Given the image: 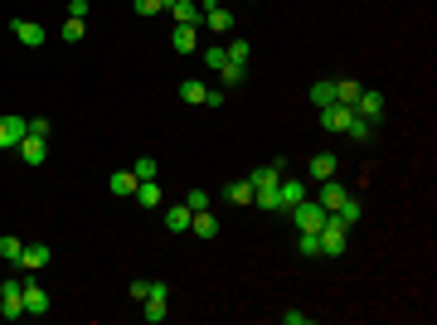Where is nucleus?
I'll list each match as a JSON object with an SVG mask.
<instances>
[{
    "mask_svg": "<svg viewBox=\"0 0 437 325\" xmlns=\"http://www.w3.org/2000/svg\"><path fill=\"white\" fill-rule=\"evenodd\" d=\"M0 316H5V321H20V316H25V277H5V282H0Z\"/></svg>",
    "mask_w": 437,
    "mask_h": 325,
    "instance_id": "1",
    "label": "nucleus"
},
{
    "mask_svg": "<svg viewBox=\"0 0 437 325\" xmlns=\"http://www.w3.org/2000/svg\"><path fill=\"white\" fill-rule=\"evenodd\" d=\"M287 214H292V223H297V228H311V233H321V223L330 218V209L321 204V199H311V194H306V199H301V204H292Z\"/></svg>",
    "mask_w": 437,
    "mask_h": 325,
    "instance_id": "2",
    "label": "nucleus"
},
{
    "mask_svg": "<svg viewBox=\"0 0 437 325\" xmlns=\"http://www.w3.org/2000/svg\"><path fill=\"white\" fill-rule=\"evenodd\" d=\"M345 243H350V228L330 214L326 223H321V257H340V252H345Z\"/></svg>",
    "mask_w": 437,
    "mask_h": 325,
    "instance_id": "3",
    "label": "nucleus"
},
{
    "mask_svg": "<svg viewBox=\"0 0 437 325\" xmlns=\"http://www.w3.org/2000/svg\"><path fill=\"white\" fill-rule=\"evenodd\" d=\"M384 107H389V102H384L379 87H359V97H355V117H364V122H374V127H379V122H384Z\"/></svg>",
    "mask_w": 437,
    "mask_h": 325,
    "instance_id": "4",
    "label": "nucleus"
},
{
    "mask_svg": "<svg viewBox=\"0 0 437 325\" xmlns=\"http://www.w3.org/2000/svg\"><path fill=\"white\" fill-rule=\"evenodd\" d=\"M165 301H170V292H165V282H151V297L141 301V316H146L151 325H161L165 316H170V311H165Z\"/></svg>",
    "mask_w": 437,
    "mask_h": 325,
    "instance_id": "5",
    "label": "nucleus"
},
{
    "mask_svg": "<svg viewBox=\"0 0 437 325\" xmlns=\"http://www.w3.org/2000/svg\"><path fill=\"white\" fill-rule=\"evenodd\" d=\"M29 136V117H0V151H15Z\"/></svg>",
    "mask_w": 437,
    "mask_h": 325,
    "instance_id": "6",
    "label": "nucleus"
},
{
    "mask_svg": "<svg viewBox=\"0 0 437 325\" xmlns=\"http://www.w3.org/2000/svg\"><path fill=\"white\" fill-rule=\"evenodd\" d=\"M316 117H321V127H326V132H345V127H350V117H355V107H345V102H330V107H321Z\"/></svg>",
    "mask_w": 437,
    "mask_h": 325,
    "instance_id": "7",
    "label": "nucleus"
},
{
    "mask_svg": "<svg viewBox=\"0 0 437 325\" xmlns=\"http://www.w3.org/2000/svg\"><path fill=\"white\" fill-rule=\"evenodd\" d=\"M306 194H311V185H306V180H287V175H282V185H277V199H282V214H287L292 204H301Z\"/></svg>",
    "mask_w": 437,
    "mask_h": 325,
    "instance_id": "8",
    "label": "nucleus"
},
{
    "mask_svg": "<svg viewBox=\"0 0 437 325\" xmlns=\"http://www.w3.org/2000/svg\"><path fill=\"white\" fill-rule=\"evenodd\" d=\"M10 34H15L25 49H39V44H44V25H34V20H10Z\"/></svg>",
    "mask_w": 437,
    "mask_h": 325,
    "instance_id": "9",
    "label": "nucleus"
},
{
    "mask_svg": "<svg viewBox=\"0 0 437 325\" xmlns=\"http://www.w3.org/2000/svg\"><path fill=\"white\" fill-rule=\"evenodd\" d=\"M15 151H20V161H25V165H44V156H49V146H44V136H34V132H29L25 141L15 146Z\"/></svg>",
    "mask_w": 437,
    "mask_h": 325,
    "instance_id": "10",
    "label": "nucleus"
},
{
    "mask_svg": "<svg viewBox=\"0 0 437 325\" xmlns=\"http://www.w3.org/2000/svg\"><path fill=\"white\" fill-rule=\"evenodd\" d=\"M316 199H321V204H326L330 214H335V209H340V204L350 199V190H345V185H340V180L330 175V180H321V194H316Z\"/></svg>",
    "mask_w": 437,
    "mask_h": 325,
    "instance_id": "11",
    "label": "nucleus"
},
{
    "mask_svg": "<svg viewBox=\"0 0 437 325\" xmlns=\"http://www.w3.org/2000/svg\"><path fill=\"white\" fill-rule=\"evenodd\" d=\"M49 311V297H44V287L34 282V277H25V316H44Z\"/></svg>",
    "mask_w": 437,
    "mask_h": 325,
    "instance_id": "12",
    "label": "nucleus"
},
{
    "mask_svg": "<svg viewBox=\"0 0 437 325\" xmlns=\"http://www.w3.org/2000/svg\"><path fill=\"white\" fill-rule=\"evenodd\" d=\"M132 199H137L141 209H161V204H165V194H161V185H156V180H141Z\"/></svg>",
    "mask_w": 437,
    "mask_h": 325,
    "instance_id": "13",
    "label": "nucleus"
},
{
    "mask_svg": "<svg viewBox=\"0 0 437 325\" xmlns=\"http://www.w3.org/2000/svg\"><path fill=\"white\" fill-rule=\"evenodd\" d=\"M49 257H54V252H49L44 243L25 247V252H20V272H39V267H49Z\"/></svg>",
    "mask_w": 437,
    "mask_h": 325,
    "instance_id": "14",
    "label": "nucleus"
},
{
    "mask_svg": "<svg viewBox=\"0 0 437 325\" xmlns=\"http://www.w3.org/2000/svg\"><path fill=\"white\" fill-rule=\"evenodd\" d=\"M199 25L214 29V34H228V29H233V15H228L223 5H214V10H204V15H199Z\"/></svg>",
    "mask_w": 437,
    "mask_h": 325,
    "instance_id": "15",
    "label": "nucleus"
},
{
    "mask_svg": "<svg viewBox=\"0 0 437 325\" xmlns=\"http://www.w3.org/2000/svg\"><path fill=\"white\" fill-rule=\"evenodd\" d=\"M165 10L175 15V25H199V5L194 0H165Z\"/></svg>",
    "mask_w": 437,
    "mask_h": 325,
    "instance_id": "16",
    "label": "nucleus"
},
{
    "mask_svg": "<svg viewBox=\"0 0 437 325\" xmlns=\"http://www.w3.org/2000/svg\"><path fill=\"white\" fill-rule=\"evenodd\" d=\"M190 209H185V199H180V204H170V209H165V228H170V233H190Z\"/></svg>",
    "mask_w": 437,
    "mask_h": 325,
    "instance_id": "17",
    "label": "nucleus"
},
{
    "mask_svg": "<svg viewBox=\"0 0 437 325\" xmlns=\"http://www.w3.org/2000/svg\"><path fill=\"white\" fill-rule=\"evenodd\" d=\"M137 175H132V165H127V170H112V180H107V190L112 194H137Z\"/></svg>",
    "mask_w": 437,
    "mask_h": 325,
    "instance_id": "18",
    "label": "nucleus"
},
{
    "mask_svg": "<svg viewBox=\"0 0 437 325\" xmlns=\"http://www.w3.org/2000/svg\"><path fill=\"white\" fill-rule=\"evenodd\" d=\"M190 233H194V238H218V218L209 214V209H204V214H194L190 218Z\"/></svg>",
    "mask_w": 437,
    "mask_h": 325,
    "instance_id": "19",
    "label": "nucleus"
},
{
    "mask_svg": "<svg viewBox=\"0 0 437 325\" xmlns=\"http://www.w3.org/2000/svg\"><path fill=\"white\" fill-rule=\"evenodd\" d=\"M330 102H335V82H330V78L311 82V107L321 112V107H330Z\"/></svg>",
    "mask_w": 437,
    "mask_h": 325,
    "instance_id": "20",
    "label": "nucleus"
},
{
    "mask_svg": "<svg viewBox=\"0 0 437 325\" xmlns=\"http://www.w3.org/2000/svg\"><path fill=\"white\" fill-rule=\"evenodd\" d=\"M355 97H359V78H335V102L355 107Z\"/></svg>",
    "mask_w": 437,
    "mask_h": 325,
    "instance_id": "21",
    "label": "nucleus"
},
{
    "mask_svg": "<svg viewBox=\"0 0 437 325\" xmlns=\"http://www.w3.org/2000/svg\"><path fill=\"white\" fill-rule=\"evenodd\" d=\"M170 44H175V54H194V25H175Z\"/></svg>",
    "mask_w": 437,
    "mask_h": 325,
    "instance_id": "22",
    "label": "nucleus"
},
{
    "mask_svg": "<svg viewBox=\"0 0 437 325\" xmlns=\"http://www.w3.org/2000/svg\"><path fill=\"white\" fill-rule=\"evenodd\" d=\"M330 175H335V156H326V151H321V156H311V180L321 185V180H330Z\"/></svg>",
    "mask_w": 437,
    "mask_h": 325,
    "instance_id": "23",
    "label": "nucleus"
},
{
    "mask_svg": "<svg viewBox=\"0 0 437 325\" xmlns=\"http://www.w3.org/2000/svg\"><path fill=\"white\" fill-rule=\"evenodd\" d=\"M218 78H223V87H238V82L248 78V63H233V58H228V63L218 68Z\"/></svg>",
    "mask_w": 437,
    "mask_h": 325,
    "instance_id": "24",
    "label": "nucleus"
},
{
    "mask_svg": "<svg viewBox=\"0 0 437 325\" xmlns=\"http://www.w3.org/2000/svg\"><path fill=\"white\" fill-rule=\"evenodd\" d=\"M204 92H209V87H204L199 78H185V82H180V97H185L190 107H199V102H204Z\"/></svg>",
    "mask_w": 437,
    "mask_h": 325,
    "instance_id": "25",
    "label": "nucleus"
},
{
    "mask_svg": "<svg viewBox=\"0 0 437 325\" xmlns=\"http://www.w3.org/2000/svg\"><path fill=\"white\" fill-rule=\"evenodd\" d=\"M359 214H364V209H359V199H355V194H350V199H345V204L335 209V218H340L345 228H355V223H359Z\"/></svg>",
    "mask_w": 437,
    "mask_h": 325,
    "instance_id": "26",
    "label": "nucleus"
},
{
    "mask_svg": "<svg viewBox=\"0 0 437 325\" xmlns=\"http://www.w3.org/2000/svg\"><path fill=\"white\" fill-rule=\"evenodd\" d=\"M223 199H228V204H253V185H248V180H233V185L223 190Z\"/></svg>",
    "mask_w": 437,
    "mask_h": 325,
    "instance_id": "27",
    "label": "nucleus"
},
{
    "mask_svg": "<svg viewBox=\"0 0 437 325\" xmlns=\"http://www.w3.org/2000/svg\"><path fill=\"white\" fill-rule=\"evenodd\" d=\"M20 252H25V243H20L15 233H5V238H0V257H5V262H15V267H20Z\"/></svg>",
    "mask_w": 437,
    "mask_h": 325,
    "instance_id": "28",
    "label": "nucleus"
},
{
    "mask_svg": "<svg viewBox=\"0 0 437 325\" xmlns=\"http://www.w3.org/2000/svg\"><path fill=\"white\" fill-rule=\"evenodd\" d=\"M297 247H301V257H321V233H311V228H301Z\"/></svg>",
    "mask_w": 437,
    "mask_h": 325,
    "instance_id": "29",
    "label": "nucleus"
},
{
    "mask_svg": "<svg viewBox=\"0 0 437 325\" xmlns=\"http://www.w3.org/2000/svg\"><path fill=\"white\" fill-rule=\"evenodd\" d=\"M345 136H350V141H369V136H374V122H364V117H350Z\"/></svg>",
    "mask_w": 437,
    "mask_h": 325,
    "instance_id": "30",
    "label": "nucleus"
},
{
    "mask_svg": "<svg viewBox=\"0 0 437 325\" xmlns=\"http://www.w3.org/2000/svg\"><path fill=\"white\" fill-rule=\"evenodd\" d=\"M223 49H228V58H233V63H248V58H253V44H248V39H228Z\"/></svg>",
    "mask_w": 437,
    "mask_h": 325,
    "instance_id": "31",
    "label": "nucleus"
},
{
    "mask_svg": "<svg viewBox=\"0 0 437 325\" xmlns=\"http://www.w3.org/2000/svg\"><path fill=\"white\" fill-rule=\"evenodd\" d=\"M132 175H137V180H156V161H151V156H137V161H132Z\"/></svg>",
    "mask_w": 437,
    "mask_h": 325,
    "instance_id": "32",
    "label": "nucleus"
},
{
    "mask_svg": "<svg viewBox=\"0 0 437 325\" xmlns=\"http://www.w3.org/2000/svg\"><path fill=\"white\" fill-rule=\"evenodd\" d=\"M204 63H209V68H223V63H228V49H223V44H209V49H204Z\"/></svg>",
    "mask_w": 437,
    "mask_h": 325,
    "instance_id": "33",
    "label": "nucleus"
},
{
    "mask_svg": "<svg viewBox=\"0 0 437 325\" xmlns=\"http://www.w3.org/2000/svg\"><path fill=\"white\" fill-rule=\"evenodd\" d=\"M185 209H190V214H204V209H209V194H204V190H190V194H185Z\"/></svg>",
    "mask_w": 437,
    "mask_h": 325,
    "instance_id": "34",
    "label": "nucleus"
},
{
    "mask_svg": "<svg viewBox=\"0 0 437 325\" xmlns=\"http://www.w3.org/2000/svg\"><path fill=\"white\" fill-rule=\"evenodd\" d=\"M132 10H137V15H161L165 0H132Z\"/></svg>",
    "mask_w": 437,
    "mask_h": 325,
    "instance_id": "35",
    "label": "nucleus"
},
{
    "mask_svg": "<svg viewBox=\"0 0 437 325\" xmlns=\"http://www.w3.org/2000/svg\"><path fill=\"white\" fill-rule=\"evenodd\" d=\"M63 39L78 44V39H83V20H63Z\"/></svg>",
    "mask_w": 437,
    "mask_h": 325,
    "instance_id": "36",
    "label": "nucleus"
},
{
    "mask_svg": "<svg viewBox=\"0 0 437 325\" xmlns=\"http://www.w3.org/2000/svg\"><path fill=\"white\" fill-rule=\"evenodd\" d=\"M68 20H88V0H68Z\"/></svg>",
    "mask_w": 437,
    "mask_h": 325,
    "instance_id": "37",
    "label": "nucleus"
},
{
    "mask_svg": "<svg viewBox=\"0 0 437 325\" xmlns=\"http://www.w3.org/2000/svg\"><path fill=\"white\" fill-rule=\"evenodd\" d=\"M151 297V282H146V277H141V282H132V301H146Z\"/></svg>",
    "mask_w": 437,
    "mask_h": 325,
    "instance_id": "38",
    "label": "nucleus"
},
{
    "mask_svg": "<svg viewBox=\"0 0 437 325\" xmlns=\"http://www.w3.org/2000/svg\"><path fill=\"white\" fill-rule=\"evenodd\" d=\"M29 132H34V136H49V117H29Z\"/></svg>",
    "mask_w": 437,
    "mask_h": 325,
    "instance_id": "39",
    "label": "nucleus"
},
{
    "mask_svg": "<svg viewBox=\"0 0 437 325\" xmlns=\"http://www.w3.org/2000/svg\"><path fill=\"white\" fill-rule=\"evenodd\" d=\"M282 321H287V325H306L311 316H306V311H282Z\"/></svg>",
    "mask_w": 437,
    "mask_h": 325,
    "instance_id": "40",
    "label": "nucleus"
}]
</instances>
